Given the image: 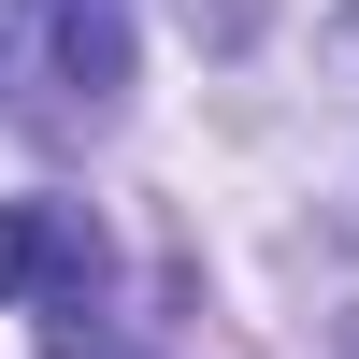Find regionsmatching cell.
Segmentation results:
<instances>
[{
    "mask_svg": "<svg viewBox=\"0 0 359 359\" xmlns=\"http://www.w3.org/2000/svg\"><path fill=\"white\" fill-rule=\"evenodd\" d=\"M101 287V230L72 216V201H0V302H72Z\"/></svg>",
    "mask_w": 359,
    "mask_h": 359,
    "instance_id": "cell-1",
    "label": "cell"
},
{
    "mask_svg": "<svg viewBox=\"0 0 359 359\" xmlns=\"http://www.w3.org/2000/svg\"><path fill=\"white\" fill-rule=\"evenodd\" d=\"M43 43H57V72L101 101V86H130V0H43Z\"/></svg>",
    "mask_w": 359,
    "mask_h": 359,
    "instance_id": "cell-2",
    "label": "cell"
}]
</instances>
